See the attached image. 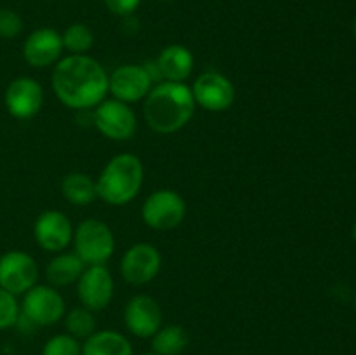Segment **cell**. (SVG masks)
Masks as SVG:
<instances>
[{"label": "cell", "mask_w": 356, "mask_h": 355, "mask_svg": "<svg viewBox=\"0 0 356 355\" xmlns=\"http://www.w3.org/2000/svg\"><path fill=\"white\" fill-rule=\"evenodd\" d=\"M23 31V17L13 9H0V37L16 38Z\"/></svg>", "instance_id": "26"}, {"label": "cell", "mask_w": 356, "mask_h": 355, "mask_svg": "<svg viewBox=\"0 0 356 355\" xmlns=\"http://www.w3.org/2000/svg\"><path fill=\"white\" fill-rule=\"evenodd\" d=\"M61 194L72 205L86 207L97 198L96 180L86 173H70L61 180Z\"/></svg>", "instance_id": "20"}, {"label": "cell", "mask_w": 356, "mask_h": 355, "mask_svg": "<svg viewBox=\"0 0 356 355\" xmlns=\"http://www.w3.org/2000/svg\"><path fill=\"white\" fill-rule=\"evenodd\" d=\"M125 329L139 340H149L163 326V312L160 303L149 294H136L125 303Z\"/></svg>", "instance_id": "13"}, {"label": "cell", "mask_w": 356, "mask_h": 355, "mask_svg": "<svg viewBox=\"0 0 356 355\" xmlns=\"http://www.w3.org/2000/svg\"><path fill=\"white\" fill-rule=\"evenodd\" d=\"M51 86L61 104L90 110L108 96V72L89 54H68L52 68Z\"/></svg>", "instance_id": "1"}, {"label": "cell", "mask_w": 356, "mask_h": 355, "mask_svg": "<svg viewBox=\"0 0 356 355\" xmlns=\"http://www.w3.org/2000/svg\"><path fill=\"white\" fill-rule=\"evenodd\" d=\"M38 284V265L24 251H7L0 256V287L14 296H23Z\"/></svg>", "instance_id": "9"}, {"label": "cell", "mask_w": 356, "mask_h": 355, "mask_svg": "<svg viewBox=\"0 0 356 355\" xmlns=\"http://www.w3.org/2000/svg\"><path fill=\"white\" fill-rule=\"evenodd\" d=\"M19 301L17 296L10 294L6 289L0 287V331L16 327L17 319H19Z\"/></svg>", "instance_id": "25"}, {"label": "cell", "mask_w": 356, "mask_h": 355, "mask_svg": "<svg viewBox=\"0 0 356 355\" xmlns=\"http://www.w3.org/2000/svg\"><path fill=\"white\" fill-rule=\"evenodd\" d=\"M195 104L212 113L229 110L235 103V86L226 75L219 72H205L195 79L191 86Z\"/></svg>", "instance_id": "11"}, {"label": "cell", "mask_w": 356, "mask_h": 355, "mask_svg": "<svg viewBox=\"0 0 356 355\" xmlns=\"http://www.w3.org/2000/svg\"><path fill=\"white\" fill-rule=\"evenodd\" d=\"M145 183V166L134 153L111 157L96 178L97 198L113 207L127 205L138 197Z\"/></svg>", "instance_id": "3"}, {"label": "cell", "mask_w": 356, "mask_h": 355, "mask_svg": "<svg viewBox=\"0 0 356 355\" xmlns=\"http://www.w3.org/2000/svg\"><path fill=\"white\" fill-rule=\"evenodd\" d=\"M63 38L54 28H37L31 31L23 44V59L28 66L35 70H44L54 66L61 59Z\"/></svg>", "instance_id": "16"}, {"label": "cell", "mask_w": 356, "mask_h": 355, "mask_svg": "<svg viewBox=\"0 0 356 355\" xmlns=\"http://www.w3.org/2000/svg\"><path fill=\"white\" fill-rule=\"evenodd\" d=\"M21 315L35 327H49L63 320L66 303L61 292L49 284H37L23 294Z\"/></svg>", "instance_id": "6"}, {"label": "cell", "mask_w": 356, "mask_h": 355, "mask_svg": "<svg viewBox=\"0 0 356 355\" xmlns=\"http://www.w3.org/2000/svg\"><path fill=\"white\" fill-rule=\"evenodd\" d=\"M83 268L86 265L75 253L63 251V253L56 254L45 267V281L56 289L68 287V285L76 284Z\"/></svg>", "instance_id": "18"}, {"label": "cell", "mask_w": 356, "mask_h": 355, "mask_svg": "<svg viewBox=\"0 0 356 355\" xmlns=\"http://www.w3.org/2000/svg\"><path fill=\"white\" fill-rule=\"evenodd\" d=\"M42 355H82V343L68 333L54 334L44 343Z\"/></svg>", "instance_id": "24"}, {"label": "cell", "mask_w": 356, "mask_h": 355, "mask_svg": "<svg viewBox=\"0 0 356 355\" xmlns=\"http://www.w3.org/2000/svg\"><path fill=\"white\" fill-rule=\"evenodd\" d=\"M160 2H172V0H160Z\"/></svg>", "instance_id": "31"}, {"label": "cell", "mask_w": 356, "mask_h": 355, "mask_svg": "<svg viewBox=\"0 0 356 355\" xmlns=\"http://www.w3.org/2000/svg\"><path fill=\"white\" fill-rule=\"evenodd\" d=\"M73 253L83 261L86 267L106 265L113 256L117 240L113 230L97 218H87L73 230Z\"/></svg>", "instance_id": "4"}, {"label": "cell", "mask_w": 356, "mask_h": 355, "mask_svg": "<svg viewBox=\"0 0 356 355\" xmlns=\"http://www.w3.org/2000/svg\"><path fill=\"white\" fill-rule=\"evenodd\" d=\"M186 200L170 188H159L152 191L141 205L143 223L156 232L177 228L186 218Z\"/></svg>", "instance_id": "5"}, {"label": "cell", "mask_w": 356, "mask_h": 355, "mask_svg": "<svg viewBox=\"0 0 356 355\" xmlns=\"http://www.w3.org/2000/svg\"><path fill=\"white\" fill-rule=\"evenodd\" d=\"M152 354L181 355L190 345V334L179 324L162 326L152 338Z\"/></svg>", "instance_id": "21"}, {"label": "cell", "mask_w": 356, "mask_h": 355, "mask_svg": "<svg viewBox=\"0 0 356 355\" xmlns=\"http://www.w3.org/2000/svg\"><path fill=\"white\" fill-rule=\"evenodd\" d=\"M162 80L186 82L195 68V56L186 45L170 44L160 51L155 59Z\"/></svg>", "instance_id": "17"}, {"label": "cell", "mask_w": 356, "mask_h": 355, "mask_svg": "<svg viewBox=\"0 0 356 355\" xmlns=\"http://www.w3.org/2000/svg\"><path fill=\"white\" fill-rule=\"evenodd\" d=\"M73 225L68 216L58 209L40 212L33 223L35 242L47 253H63L73 240Z\"/></svg>", "instance_id": "15"}, {"label": "cell", "mask_w": 356, "mask_h": 355, "mask_svg": "<svg viewBox=\"0 0 356 355\" xmlns=\"http://www.w3.org/2000/svg\"><path fill=\"white\" fill-rule=\"evenodd\" d=\"M76 296L80 305L97 313L108 308L115 296V281L106 265L86 267L76 281Z\"/></svg>", "instance_id": "10"}, {"label": "cell", "mask_w": 356, "mask_h": 355, "mask_svg": "<svg viewBox=\"0 0 356 355\" xmlns=\"http://www.w3.org/2000/svg\"><path fill=\"white\" fill-rule=\"evenodd\" d=\"M3 104L10 117L17 120H30L37 117L44 106V89L33 77H17L6 87Z\"/></svg>", "instance_id": "12"}, {"label": "cell", "mask_w": 356, "mask_h": 355, "mask_svg": "<svg viewBox=\"0 0 356 355\" xmlns=\"http://www.w3.org/2000/svg\"><path fill=\"white\" fill-rule=\"evenodd\" d=\"M353 239L356 240V221H355V225H353Z\"/></svg>", "instance_id": "29"}, {"label": "cell", "mask_w": 356, "mask_h": 355, "mask_svg": "<svg viewBox=\"0 0 356 355\" xmlns=\"http://www.w3.org/2000/svg\"><path fill=\"white\" fill-rule=\"evenodd\" d=\"M162 270V254L153 244H132L120 260V275L127 284L146 285Z\"/></svg>", "instance_id": "8"}, {"label": "cell", "mask_w": 356, "mask_h": 355, "mask_svg": "<svg viewBox=\"0 0 356 355\" xmlns=\"http://www.w3.org/2000/svg\"><path fill=\"white\" fill-rule=\"evenodd\" d=\"M153 87L152 77L143 65H122L108 75V94L122 103H139Z\"/></svg>", "instance_id": "14"}, {"label": "cell", "mask_w": 356, "mask_h": 355, "mask_svg": "<svg viewBox=\"0 0 356 355\" xmlns=\"http://www.w3.org/2000/svg\"><path fill=\"white\" fill-rule=\"evenodd\" d=\"M92 122L97 132L111 141H129L138 131L136 111L115 97H106L94 108Z\"/></svg>", "instance_id": "7"}, {"label": "cell", "mask_w": 356, "mask_h": 355, "mask_svg": "<svg viewBox=\"0 0 356 355\" xmlns=\"http://www.w3.org/2000/svg\"><path fill=\"white\" fill-rule=\"evenodd\" d=\"M63 47L70 54H87L94 47V31L83 23H73L61 33Z\"/></svg>", "instance_id": "23"}, {"label": "cell", "mask_w": 356, "mask_h": 355, "mask_svg": "<svg viewBox=\"0 0 356 355\" xmlns=\"http://www.w3.org/2000/svg\"><path fill=\"white\" fill-rule=\"evenodd\" d=\"M195 104L191 87L184 82H159L143 100V117L156 134H174L193 118Z\"/></svg>", "instance_id": "2"}, {"label": "cell", "mask_w": 356, "mask_h": 355, "mask_svg": "<svg viewBox=\"0 0 356 355\" xmlns=\"http://www.w3.org/2000/svg\"><path fill=\"white\" fill-rule=\"evenodd\" d=\"M355 308H356V298H355Z\"/></svg>", "instance_id": "32"}, {"label": "cell", "mask_w": 356, "mask_h": 355, "mask_svg": "<svg viewBox=\"0 0 356 355\" xmlns=\"http://www.w3.org/2000/svg\"><path fill=\"white\" fill-rule=\"evenodd\" d=\"M63 322H65V329L70 336L76 338L79 341L87 340L90 334L96 333L97 320L96 313L90 312L86 306H75V308L68 310L63 317Z\"/></svg>", "instance_id": "22"}, {"label": "cell", "mask_w": 356, "mask_h": 355, "mask_svg": "<svg viewBox=\"0 0 356 355\" xmlns=\"http://www.w3.org/2000/svg\"><path fill=\"white\" fill-rule=\"evenodd\" d=\"M104 7L110 10L113 16L127 17L134 16L136 10L141 6V0H103Z\"/></svg>", "instance_id": "27"}, {"label": "cell", "mask_w": 356, "mask_h": 355, "mask_svg": "<svg viewBox=\"0 0 356 355\" xmlns=\"http://www.w3.org/2000/svg\"><path fill=\"white\" fill-rule=\"evenodd\" d=\"M141 355H155V354H152V352H148V354H141Z\"/></svg>", "instance_id": "30"}, {"label": "cell", "mask_w": 356, "mask_h": 355, "mask_svg": "<svg viewBox=\"0 0 356 355\" xmlns=\"http://www.w3.org/2000/svg\"><path fill=\"white\" fill-rule=\"evenodd\" d=\"M82 355H134L127 336L113 329L96 331L82 343Z\"/></svg>", "instance_id": "19"}, {"label": "cell", "mask_w": 356, "mask_h": 355, "mask_svg": "<svg viewBox=\"0 0 356 355\" xmlns=\"http://www.w3.org/2000/svg\"><path fill=\"white\" fill-rule=\"evenodd\" d=\"M353 35H355V38H356V17H355V21H353Z\"/></svg>", "instance_id": "28"}]
</instances>
